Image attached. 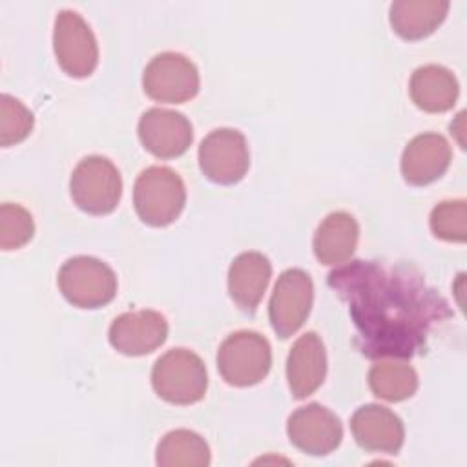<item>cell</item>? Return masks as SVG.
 <instances>
[{"instance_id":"obj_25","label":"cell","mask_w":467,"mask_h":467,"mask_svg":"<svg viewBox=\"0 0 467 467\" xmlns=\"http://www.w3.org/2000/svg\"><path fill=\"white\" fill-rule=\"evenodd\" d=\"M465 201H441L431 212L429 224L438 239L449 243H463L467 237L465 230Z\"/></svg>"},{"instance_id":"obj_17","label":"cell","mask_w":467,"mask_h":467,"mask_svg":"<svg viewBox=\"0 0 467 467\" xmlns=\"http://www.w3.org/2000/svg\"><path fill=\"white\" fill-rule=\"evenodd\" d=\"M272 277V265L261 252L239 254L228 268V294L243 312H255Z\"/></svg>"},{"instance_id":"obj_15","label":"cell","mask_w":467,"mask_h":467,"mask_svg":"<svg viewBox=\"0 0 467 467\" xmlns=\"http://www.w3.org/2000/svg\"><path fill=\"white\" fill-rule=\"evenodd\" d=\"M452 151L440 133L414 137L401 155V175L412 186H425L438 181L449 168Z\"/></svg>"},{"instance_id":"obj_9","label":"cell","mask_w":467,"mask_h":467,"mask_svg":"<svg viewBox=\"0 0 467 467\" xmlns=\"http://www.w3.org/2000/svg\"><path fill=\"white\" fill-rule=\"evenodd\" d=\"M314 301V285L301 268L285 270L274 286L268 303V319L274 332L286 339L294 336L306 321Z\"/></svg>"},{"instance_id":"obj_2","label":"cell","mask_w":467,"mask_h":467,"mask_svg":"<svg viewBox=\"0 0 467 467\" xmlns=\"http://www.w3.org/2000/svg\"><path fill=\"white\" fill-rule=\"evenodd\" d=\"M186 204V188L179 173L168 166H150L135 181L133 206L150 226L171 224Z\"/></svg>"},{"instance_id":"obj_5","label":"cell","mask_w":467,"mask_h":467,"mask_svg":"<svg viewBox=\"0 0 467 467\" xmlns=\"http://www.w3.org/2000/svg\"><path fill=\"white\" fill-rule=\"evenodd\" d=\"M69 193L82 212L108 215L120 202L122 179L109 159L89 155L75 166L69 179Z\"/></svg>"},{"instance_id":"obj_4","label":"cell","mask_w":467,"mask_h":467,"mask_svg":"<svg viewBox=\"0 0 467 467\" xmlns=\"http://www.w3.org/2000/svg\"><path fill=\"white\" fill-rule=\"evenodd\" d=\"M272 367V348L265 336L254 330L230 334L217 350V368L234 387H252L266 378Z\"/></svg>"},{"instance_id":"obj_11","label":"cell","mask_w":467,"mask_h":467,"mask_svg":"<svg viewBox=\"0 0 467 467\" xmlns=\"http://www.w3.org/2000/svg\"><path fill=\"white\" fill-rule=\"evenodd\" d=\"M286 434L290 443L301 452L327 456L339 447L343 425L330 409L319 403H308L288 416Z\"/></svg>"},{"instance_id":"obj_8","label":"cell","mask_w":467,"mask_h":467,"mask_svg":"<svg viewBox=\"0 0 467 467\" xmlns=\"http://www.w3.org/2000/svg\"><path fill=\"white\" fill-rule=\"evenodd\" d=\"M53 49L64 73L75 78L89 77L99 64V46L84 18L71 9H62L55 18Z\"/></svg>"},{"instance_id":"obj_16","label":"cell","mask_w":467,"mask_h":467,"mask_svg":"<svg viewBox=\"0 0 467 467\" xmlns=\"http://www.w3.org/2000/svg\"><path fill=\"white\" fill-rule=\"evenodd\" d=\"M327 374V354L321 337L306 332L292 345L286 358V379L294 398L303 400L314 394Z\"/></svg>"},{"instance_id":"obj_21","label":"cell","mask_w":467,"mask_h":467,"mask_svg":"<svg viewBox=\"0 0 467 467\" xmlns=\"http://www.w3.org/2000/svg\"><path fill=\"white\" fill-rule=\"evenodd\" d=\"M212 454L204 438L188 429H175L166 432L155 452L159 467H206Z\"/></svg>"},{"instance_id":"obj_23","label":"cell","mask_w":467,"mask_h":467,"mask_svg":"<svg viewBox=\"0 0 467 467\" xmlns=\"http://www.w3.org/2000/svg\"><path fill=\"white\" fill-rule=\"evenodd\" d=\"M35 234L31 213L20 206L4 202L0 206V246L2 250H18L26 246Z\"/></svg>"},{"instance_id":"obj_1","label":"cell","mask_w":467,"mask_h":467,"mask_svg":"<svg viewBox=\"0 0 467 467\" xmlns=\"http://www.w3.org/2000/svg\"><path fill=\"white\" fill-rule=\"evenodd\" d=\"M328 286L348 306L356 345L370 359H409L452 312L412 265L352 261L328 274Z\"/></svg>"},{"instance_id":"obj_6","label":"cell","mask_w":467,"mask_h":467,"mask_svg":"<svg viewBox=\"0 0 467 467\" xmlns=\"http://www.w3.org/2000/svg\"><path fill=\"white\" fill-rule=\"evenodd\" d=\"M57 281L62 296L78 308H100L111 303L117 294L115 272L91 255L67 259L60 266Z\"/></svg>"},{"instance_id":"obj_20","label":"cell","mask_w":467,"mask_h":467,"mask_svg":"<svg viewBox=\"0 0 467 467\" xmlns=\"http://www.w3.org/2000/svg\"><path fill=\"white\" fill-rule=\"evenodd\" d=\"M451 4L443 0H396L389 20L396 35L405 40H421L432 35L445 20Z\"/></svg>"},{"instance_id":"obj_10","label":"cell","mask_w":467,"mask_h":467,"mask_svg":"<svg viewBox=\"0 0 467 467\" xmlns=\"http://www.w3.org/2000/svg\"><path fill=\"white\" fill-rule=\"evenodd\" d=\"M199 168L215 184H235L250 168V151L241 131L219 128L210 131L199 146Z\"/></svg>"},{"instance_id":"obj_12","label":"cell","mask_w":467,"mask_h":467,"mask_svg":"<svg viewBox=\"0 0 467 467\" xmlns=\"http://www.w3.org/2000/svg\"><path fill=\"white\" fill-rule=\"evenodd\" d=\"M137 131L142 146L159 159L182 155L193 140L190 120L182 113L164 108H151L144 111Z\"/></svg>"},{"instance_id":"obj_7","label":"cell","mask_w":467,"mask_h":467,"mask_svg":"<svg viewBox=\"0 0 467 467\" xmlns=\"http://www.w3.org/2000/svg\"><path fill=\"white\" fill-rule=\"evenodd\" d=\"M199 71L181 53L166 51L155 55L142 73L144 93L166 104H182L199 93Z\"/></svg>"},{"instance_id":"obj_24","label":"cell","mask_w":467,"mask_h":467,"mask_svg":"<svg viewBox=\"0 0 467 467\" xmlns=\"http://www.w3.org/2000/svg\"><path fill=\"white\" fill-rule=\"evenodd\" d=\"M33 113L15 97L2 95L0 99V144L9 148L22 142L33 130Z\"/></svg>"},{"instance_id":"obj_3","label":"cell","mask_w":467,"mask_h":467,"mask_svg":"<svg viewBox=\"0 0 467 467\" xmlns=\"http://www.w3.org/2000/svg\"><path fill=\"white\" fill-rule=\"evenodd\" d=\"M155 394L173 405H192L204 398L208 372L202 359L188 348L164 352L151 368Z\"/></svg>"},{"instance_id":"obj_22","label":"cell","mask_w":467,"mask_h":467,"mask_svg":"<svg viewBox=\"0 0 467 467\" xmlns=\"http://www.w3.org/2000/svg\"><path fill=\"white\" fill-rule=\"evenodd\" d=\"M416 370L403 361H378L368 370V387L372 394L385 401H403L418 390Z\"/></svg>"},{"instance_id":"obj_13","label":"cell","mask_w":467,"mask_h":467,"mask_svg":"<svg viewBox=\"0 0 467 467\" xmlns=\"http://www.w3.org/2000/svg\"><path fill=\"white\" fill-rule=\"evenodd\" d=\"M168 337V321L157 310H133L113 319L108 339L124 356H144Z\"/></svg>"},{"instance_id":"obj_14","label":"cell","mask_w":467,"mask_h":467,"mask_svg":"<svg viewBox=\"0 0 467 467\" xmlns=\"http://www.w3.org/2000/svg\"><path fill=\"white\" fill-rule=\"evenodd\" d=\"M356 443L370 452L396 454L405 440L403 421L390 409L376 403L359 407L350 418Z\"/></svg>"},{"instance_id":"obj_19","label":"cell","mask_w":467,"mask_h":467,"mask_svg":"<svg viewBox=\"0 0 467 467\" xmlns=\"http://www.w3.org/2000/svg\"><path fill=\"white\" fill-rule=\"evenodd\" d=\"M409 93L420 109L427 113H443L456 104L460 86L452 71L438 64H427L412 73Z\"/></svg>"},{"instance_id":"obj_18","label":"cell","mask_w":467,"mask_h":467,"mask_svg":"<svg viewBox=\"0 0 467 467\" xmlns=\"http://www.w3.org/2000/svg\"><path fill=\"white\" fill-rule=\"evenodd\" d=\"M358 239L359 226L356 219L347 212H332L319 223L314 234V255L327 266L343 265L356 252Z\"/></svg>"}]
</instances>
